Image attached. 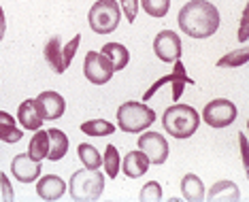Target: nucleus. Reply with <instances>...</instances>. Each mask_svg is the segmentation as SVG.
I'll list each match as a JSON object with an SVG mask.
<instances>
[{
    "mask_svg": "<svg viewBox=\"0 0 249 202\" xmlns=\"http://www.w3.org/2000/svg\"><path fill=\"white\" fill-rule=\"evenodd\" d=\"M179 28L190 38L202 41L217 32L219 28V11L209 0H190L179 11Z\"/></svg>",
    "mask_w": 249,
    "mask_h": 202,
    "instance_id": "obj_1",
    "label": "nucleus"
},
{
    "mask_svg": "<svg viewBox=\"0 0 249 202\" xmlns=\"http://www.w3.org/2000/svg\"><path fill=\"white\" fill-rule=\"evenodd\" d=\"M162 126L173 138L183 141V138H190L196 134L198 126H200V115L190 104H173L164 111Z\"/></svg>",
    "mask_w": 249,
    "mask_h": 202,
    "instance_id": "obj_2",
    "label": "nucleus"
},
{
    "mask_svg": "<svg viewBox=\"0 0 249 202\" xmlns=\"http://www.w3.org/2000/svg\"><path fill=\"white\" fill-rule=\"evenodd\" d=\"M105 181H107V175L100 172V168H96V170L83 168V170H77L75 175L71 177L69 194H71V198L77 202H94L103 196Z\"/></svg>",
    "mask_w": 249,
    "mask_h": 202,
    "instance_id": "obj_3",
    "label": "nucleus"
},
{
    "mask_svg": "<svg viewBox=\"0 0 249 202\" xmlns=\"http://www.w3.org/2000/svg\"><path fill=\"white\" fill-rule=\"evenodd\" d=\"M156 121V111L145 102L128 100L117 109V126L126 134H141Z\"/></svg>",
    "mask_w": 249,
    "mask_h": 202,
    "instance_id": "obj_4",
    "label": "nucleus"
},
{
    "mask_svg": "<svg viewBox=\"0 0 249 202\" xmlns=\"http://www.w3.org/2000/svg\"><path fill=\"white\" fill-rule=\"evenodd\" d=\"M122 21V9L117 0H96L88 13V24L94 34H111Z\"/></svg>",
    "mask_w": 249,
    "mask_h": 202,
    "instance_id": "obj_5",
    "label": "nucleus"
},
{
    "mask_svg": "<svg viewBox=\"0 0 249 202\" xmlns=\"http://www.w3.org/2000/svg\"><path fill=\"white\" fill-rule=\"evenodd\" d=\"M236 115H239V109H236V104L232 102V100L215 98L205 104L200 119L205 121L207 126L215 128V130H222V128H228L236 121Z\"/></svg>",
    "mask_w": 249,
    "mask_h": 202,
    "instance_id": "obj_6",
    "label": "nucleus"
},
{
    "mask_svg": "<svg viewBox=\"0 0 249 202\" xmlns=\"http://www.w3.org/2000/svg\"><path fill=\"white\" fill-rule=\"evenodd\" d=\"M113 66L100 51H88L83 60V75L92 85H105L113 79Z\"/></svg>",
    "mask_w": 249,
    "mask_h": 202,
    "instance_id": "obj_7",
    "label": "nucleus"
},
{
    "mask_svg": "<svg viewBox=\"0 0 249 202\" xmlns=\"http://www.w3.org/2000/svg\"><path fill=\"white\" fill-rule=\"evenodd\" d=\"M139 149L143 151L149 160V164L162 166L168 160V141L162 136L160 132H141L139 136Z\"/></svg>",
    "mask_w": 249,
    "mask_h": 202,
    "instance_id": "obj_8",
    "label": "nucleus"
},
{
    "mask_svg": "<svg viewBox=\"0 0 249 202\" xmlns=\"http://www.w3.org/2000/svg\"><path fill=\"white\" fill-rule=\"evenodd\" d=\"M181 38L173 30H160L154 38V53L156 58L164 64H173L175 60L181 58Z\"/></svg>",
    "mask_w": 249,
    "mask_h": 202,
    "instance_id": "obj_9",
    "label": "nucleus"
},
{
    "mask_svg": "<svg viewBox=\"0 0 249 202\" xmlns=\"http://www.w3.org/2000/svg\"><path fill=\"white\" fill-rule=\"evenodd\" d=\"M35 106H36L38 115L43 117V121H55L66 113L64 96L58 94V92H53V89H47V92L38 94V96L35 98Z\"/></svg>",
    "mask_w": 249,
    "mask_h": 202,
    "instance_id": "obj_10",
    "label": "nucleus"
},
{
    "mask_svg": "<svg viewBox=\"0 0 249 202\" xmlns=\"http://www.w3.org/2000/svg\"><path fill=\"white\" fill-rule=\"evenodd\" d=\"M43 172V162L32 160L28 153H19L11 160V175L19 183H35Z\"/></svg>",
    "mask_w": 249,
    "mask_h": 202,
    "instance_id": "obj_11",
    "label": "nucleus"
},
{
    "mask_svg": "<svg viewBox=\"0 0 249 202\" xmlns=\"http://www.w3.org/2000/svg\"><path fill=\"white\" fill-rule=\"evenodd\" d=\"M66 194V183L58 175H41L36 179V196L41 200H60Z\"/></svg>",
    "mask_w": 249,
    "mask_h": 202,
    "instance_id": "obj_12",
    "label": "nucleus"
},
{
    "mask_svg": "<svg viewBox=\"0 0 249 202\" xmlns=\"http://www.w3.org/2000/svg\"><path fill=\"white\" fill-rule=\"evenodd\" d=\"M149 166L151 164H149V160H147V155L141 149H134V151H128L126 158H122L120 170L128 179H139V177H143L145 172L149 170Z\"/></svg>",
    "mask_w": 249,
    "mask_h": 202,
    "instance_id": "obj_13",
    "label": "nucleus"
},
{
    "mask_svg": "<svg viewBox=\"0 0 249 202\" xmlns=\"http://www.w3.org/2000/svg\"><path fill=\"white\" fill-rule=\"evenodd\" d=\"M15 119L19 121V126L24 128V130H30V132H35L43 126V117L38 115V111L35 106V98H26L24 102L19 104L18 117H15Z\"/></svg>",
    "mask_w": 249,
    "mask_h": 202,
    "instance_id": "obj_14",
    "label": "nucleus"
},
{
    "mask_svg": "<svg viewBox=\"0 0 249 202\" xmlns=\"http://www.w3.org/2000/svg\"><path fill=\"white\" fill-rule=\"evenodd\" d=\"M181 194H183V198L188 202H200L205 200V183H202V179L194 175V172H188L183 179H181Z\"/></svg>",
    "mask_w": 249,
    "mask_h": 202,
    "instance_id": "obj_15",
    "label": "nucleus"
},
{
    "mask_svg": "<svg viewBox=\"0 0 249 202\" xmlns=\"http://www.w3.org/2000/svg\"><path fill=\"white\" fill-rule=\"evenodd\" d=\"M205 198L222 200V202H228V200L236 202V200H241V189L234 181H217V183L211 185V189L205 194Z\"/></svg>",
    "mask_w": 249,
    "mask_h": 202,
    "instance_id": "obj_16",
    "label": "nucleus"
},
{
    "mask_svg": "<svg viewBox=\"0 0 249 202\" xmlns=\"http://www.w3.org/2000/svg\"><path fill=\"white\" fill-rule=\"evenodd\" d=\"M47 134H49V153H47V160L58 162V160H62L66 153H69V147H71L69 136H66L62 130H58V128H49Z\"/></svg>",
    "mask_w": 249,
    "mask_h": 202,
    "instance_id": "obj_17",
    "label": "nucleus"
},
{
    "mask_svg": "<svg viewBox=\"0 0 249 202\" xmlns=\"http://www.w3.org/2000/svg\"><path fill=\"white\" fill-rule=\"evenodd\" d=\"M100 53L111 62V66H113V70L115 72L124 70L128 66V62H130V51L124 47L122 43H107V45H103Z\"/></svg>",
    "mask_w": 249,
    "mask_h": 202,
    "instance_id": "obj_18",
    "label": "nucleus"
},
{
    "mask_svg": "<svg viewBox=\"0 0 249 202\" xmlns=\"http://www.w3.org/2000/svg\"><path fill=\"white\" fill-rule=\"evenodd\" d=\"M24 132L18 128V119L9 115L7 111H0V141L7 145H15L21 141Z\"/></svg>",
    "mask_w": 249,
    "mask_h": 202,
    "instance_id": "obj_19",
    "label": "nucleus"
},
{
    "mask_svg": "<svg viewBox=\"0 0 249 202\" xmlns=\"http://www.w3.org/2000/svg\"><path fill=\"white\" fill-rule=\"evenodd\" d=\"M26 153L36 162H43L45 158H47V153H49V134H47V130H41V128L35 130V136L30 138V145H28Z\"/></svg>",
    "mask_w": 249,
    "mask_h": 202,
    "instance_id": "obj_20",
    "label": "nucleus"
},
{
    "mask_svg": "<svg viewBox=\"0 0 249 202\" xmlns=\"http://www.w3.org/2000/svg\"><path fill=\"white\" fill-rule=\"evenodd\" d=\"M45 60L49 62L53 72L62 75L66 68H64V62H62V43H60V36H52L45 45Z\"/></svg>",
    "mask_w": 249,
    "mask_h": 202,
    "instance_id": "obj_21",
    "label": "nucleus"
},
{
    "mask_svg": "<svg viewBox=\"0 0 249 202\" xmlns=\"http://www.w3.org/2000/svg\"><path fill=\"white\" fill-rule=\"evenodd\" d=\"M120 166H122V155L117 151L115 145H107L105 153H103V168H105V175L109 179H117L120 175Z\"/></svg>",
    "mask_w": 249,
    "mask_h": 202,
    "instance_id": "obj_22",
    "label": "nucleus"
},
{
    "mask_svg": "<svg viewBox=\"0 0 249 202\" xmlns=\"http://www.w3.org/2000/svg\"><path fill=\"white\" fill-rule=\"evenodd\" d=\"M81 132L94 138H103V136H111L115 132V126L107 119H88L81 123Z\"/></svg>",
    "mask_w": 249,
    "mask_h": 202,
    "instance_id": "obj_23",
    "label": "nucleus"
},
{
    "mask_svg": "<svg viewBox=\"0 0 249 202\" xmlns=\"http://www.w3.org/2000/svg\"><path fill=\"white\" fill-rule=\"evenodd\" d=\"M77 153H79V160L83 162V166L86 168H103V153H98V149L92 147L89 143H81L77 147Z\"/></svg>",
    "mask_w": 249,
    "mask_h": 202,
    "instance_id": "obj_24",
    "label": "nucleus"
},
{
    "mask_svg": "<svg viewBox=\"0 0 249 202\" xmlns=\"http://www.w3.org/2000/svg\"><path fill=\"white\" fill-rule=\"evenodd\" d=\"M249 62V51L247 49H234L217 60V68H239Z\"/></svg>",
    "mask_w": 249,
    "mask_h": 202,
    "instance_id": "obj_25",
    "label": "nucleus"
},
{
    "mask_svg": "<svg viewBox=\"0 0 249 202\" xmlns=\"http://www.w3.org/2000/svg\"><path fill=\"white\" fill-rule=\"evenodd\" d=\"M139 7H143V11L149 17L162 19L171 11V0H139Z\"/></svg>",
    "mask_w": 249,
    "mask_h": 202,
    "instance_id": "obj_26",
    "label": "nucleus"
},
{
    "mask_svg": "<svg viewBox=\"0 0 249 202\" xmlns=\"http://www.w3.org/2000/svg\"><path fill=\"white\" fill-rule=\"evenodd\" d=\"M141 202H160L162 200V185L158 181H147L139 192Z\"/></svg>",
    "mask_w": 249,
    "mask_h": 202,
    "instance_id": "obj_27",
    "label": "nucleus"
},
{
    "mask_svg": "<svg viewBox=\"0 0 249 202\" xmlns=\"http://www.w3.org/2000/svg\"><path fill=\"white\" fill-rule=\"evenodd\" d=\"M79 43H81V34H75V38H71V41L62 47V62H64V68H69L72 64V58H75V53L79 49Z\"/></svg>",
    "mask_w": 249,
    "mask_h": 202,
    "instance_id": "obj_28",
    "label": "nucleus"
},
{
    "mask_svg": "<svg viewBox=\"0 0 249 202\" xmlns=\"http://www.w3.org/2000/svg\"><path fill=\"white\" fill-rule=\"evenodd\" d=\"M120 9H122V13L126 15V21L128 24H134L137 21V15H139V0H120Z\"/></svg>",
    "mask_w": 249,
    "mask_h": 202,
    "instance_id": "obj_29",
    "label": "nucleus"
},
{
    "mask_svg": "<svg viewBox=\"0 0 249 202\" xmlns=\"http://www.w3.org/2000/svg\"><path fill=\"white\" fill-rule=\"evenodd\" d=\"M0 198H2L4 202H11L15 198L13 194V183H11V179L7 177V172H0Z\"/></svg>",
    "mask_w": 249,
    "mask_h": 202,
    "instance_id": "obj_30",
    "label": "nucleus"
},
{
    "mask_svg": "<svg viewBox=\"0 0 249 202\" xmlns=\"http://www.w3.org/2000/svg\"><path fill=\"white\" fill-rule=\"evenodd\" d=\"M239 38L241 43H247V38H249V34H247V7H245V11H243V17H241V26H239Z\"/></svg>",
    "mask_w": 249,
    "mask_h": 202,
    "instance_id": "obj_31",
    "label": "nucleus"
},
{
    "mask_svg": "<svg viewBox=\"0 0 249 202\" xmlns=\"http://www.w3.org/2000/svg\"><path fill=\"white\" fill-rule=\"evenodd\" d=\"M239 149H241L243 166H245V170H247V136H245V132H239Z\"/></svg>",
    "mask_w": 249,
    "mask_h": 202,
    "instance_id": "obj_32",
    "label": "nucleus"
},
{
    "mask_svg": "<svg viewBox=\"0 0 249 202\" xmlns=\"http://www.w3.org/2000/svg\"><path fill=\"white\" fill-rule=\"evenodd\" d=\"M4 32H7V15H4V9L0 7V43L4 38Z\"/></svg>",
    "mask_w": 249,
    "mask_h": 202,
    "instance_id": "obj_33",
    "label": "nucleus"
}]
</instances>
